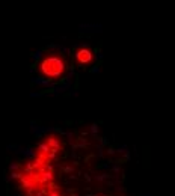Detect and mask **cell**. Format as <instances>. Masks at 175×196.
<instances>
[{"label": "cell", "mask_w": 175, "mask_h": 196, "mask_svg": "<svg viewBox=\"0 0 175 196\" xmlns=\"http://www.w3.org/2000/svg\"><path fill=\"white\" fill-rule=\"evenodd\" d=\"M38 72L45 80H57L66 72V59L62 53L47 51L38 62Z\"/></svg>", "instance_id": "cell-1"}, {"label": "cell", "mask_w": 175, "mask_h": 196, "mask_svg": "<svg viewBox=\"0 0 175 196\" xmlns=\"http://www.w3.org/2000/svg\"><path fill=\"white\" fill-rule=\"evenodd\" d=\"M74 57L78 66H88L94 62V50H91L89 47H77L74 51Z\"/></svg>", "instance_id": "cell-2"}]
</instances>
